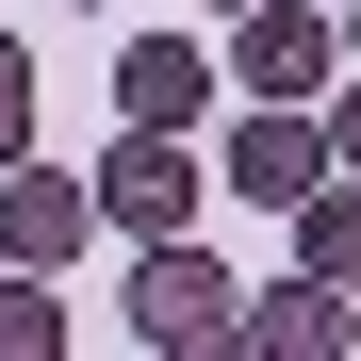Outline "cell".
<instances>
[{
	"label": "cell",
	"mask_w": 361,
	"mask_h": 361,
	"mask_svg": "<svg viewBox=\"0 0 361 361\" xmlns=\"http://www.w3.org/2000/svg\"><path fill=\"white\" fill-rule=\"evenodd\" d=\"M230 312H247V279H230L197 230L132 247V345H148V361H197V345H230Z\"/></svg>",
	"instance_id": "obj_1"
},
{
	"label": "cell",
	"mask_w": 361,
	"mask_h": 361,
	"mask_svg": "<svg viewBox=\"0 0 361 361\" xmlns=\"http://www.w3.org/2000/svg\"><path fill=\"white\" fill-rule=\"evenodd\" d=\"M295 263H312V279H345V295H361V180H345V164L312 180V197H295Z\"/></svg>",
	"instance_id": "obj_8"
},
{
	"label": "cell",
	"mask_w": 361,
	"mask_h": 361,
	"mask_svg": "<svg viewBox=\"0 0 361 361\" xmlns=\"http://www.w3.org/2000/svg\"><path fill=\"white\" fill-rule=\"evenodd\" d=\"M329 164H345V180H361V82H345V99H329Z\"/></svg>",
	"instance_id": "obj_11"
},
{
	"label": "cell",
	"mask_w": 361,
	"mask_h": 361,
	"mask_svg": "<svg viewBox=\"0 0 361 361\" xmlns=\"http://www.w3.org/2000/svg\"><path fill=\"white\" fill-rule=\"evenodd\" d=\"M0 361H66V295H49V263H0Z\"/></svg>",
	"instance_id": "obj_9"
},
{
	"label": "cell",
	"mask_w": 361,
	"mask_h": 361,
	"mask_svg": "<svg viewBox=\"0 0 361 361\" xmlns=\"http://www.w3.org/2000/svg\"><path fill=\"white\" fill-rule=\"evenodd\" d=\"M345 49H361V0H345Z\"/></svg>",
	"instance_id": "obj_12"
},
{
	"label": "cell",
	"mask_w": 361,
	"mask_h": 361,
	"mask_svg": "<svg viewBox=\"0 0 361 361\" xmlns=\"http://www.w3.org/2000/svg\"><path fill=\"white\" fill-rule=\"evenodd\" d=\"M197 17H230V0H197Z\"/></svg>",
	"instance_id": "obj_13"
},
{
	"label": "cell",
	"mask_w": 361,
	"mask_h": 361,
	"mask_svg": "<svg viewBox=\"0 0 361 361\" xmlns=\"http://www.w3.org/2000/svg\"><path fill=\"white\" fill-rule=\"evenodd\" d=\"M230 82H247V99H329L345 82V17H329V0H230Z\"/></svg>",
	"instance_id": "obj_2"
},
{
	"label": "cell",
	"mask_w": 361,
	"mask_h": 361,
	"mask_svg": "<svg viewBox=\"0 0 361 361\" xmlns=\"http://www.w3.org/2000/svg\"><path fill=\"white\" fill-rule=\"evenodd\" d=\"M115 115H132V132H197L214 115V49L197 33H132L115 49Z\"/></svg>",
	"instance_id": "obj_7"
},
{
	"label": "cell",
	"mask_w": 361,
	"mask_h": 361,
	"mask_svg": "<svg viewBox=\"0 0 361 361\" xmlns=\"http://www.w3.org/2000/svg\"><path fill=\"white\" fill-rule=\"evenodd\" d=\"M329 17H345V0H329Z\"/></svg>",
	"instance_id": "obj_14"
},
{
	"label": "cell",
	"mask_w": 361,
	"mask_h": 361,
	"mask_svg": "<svg viewBox=\"0 0 361 361\" xmlns=\"http://www.w3.org/2000/svg\"><path fill=\"white\" fill-rule=\"evenodd\" d=\"M17 148H33V49L0 33V164H17Z\"/></svg>",
	"instance_id": "obj_10"
},
{
	"label": "cell",
	"mask_w": 361,
	"mask_h": 361,
	"mask_svg": "<svg viewBox=\"0 0 361 361\" xmlns=\"http://www.w3.org/2000/svg\"><path fill=\"white\" fill-rule=\"evenodd\" d=\"M230 345H247V361H345V345H361V312H345V279L295 263V279H263L247 312H230Z\"/></svg>",
	"instance_id": "obj_6"
},
{
	"label": "cell",
	"mask_w": 361,
	"mask_h": 361,
	"mask_svg": "<svg viewBox=\"0 0 361 361\" xmlns=\"http://www.w3.org/2000/svg\"><path fill=\"white\" fill-rule=\"evenodd\" d=\"M82 230H99V180H66V164H0V263H49V279H66L82 263Z\"/></svg>",
	"instance_id": "obj_4"
},
{
	"label": "cell",
	"mask_w": 361,
	"mask_h": 361,
	"mask_svg": "<svg viewBox=\"0 0 361 361\" xmlns=\"http://www.w3.org/2000/svg\"><path fill=\"white\" fill-rule=\"evenodd\" d=\"M99 230H132V247L197 230V148H180V132H132V148L99 164Z\"/></svg>",
	"instance_id": "obj_5"
},
{
	"label": "cell",
	"mask_w": 361,
	"mask_h": 361,
	"mask_svg": "<svg viewBox=\"0 0 361 361\" xmlns=\"http://www.w3.org/2000/svg\"><path fill=\"white\" fill-rule=\"evenodd\" d=\"M214 180L230 197H263V214H295L329 180V99H247L230 115V148H214Z\"/></svg>",
	"instance_id": "obj_3"
}]
</instances>
